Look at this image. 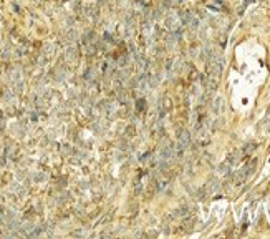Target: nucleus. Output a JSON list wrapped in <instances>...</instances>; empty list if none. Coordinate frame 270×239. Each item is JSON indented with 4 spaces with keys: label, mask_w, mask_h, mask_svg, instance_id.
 <instances>
[{
    "label": "nucleus",
    "mask_w": 270,
    "mask_h": 239,
    "mask_svg": "<svg viewBox=\"0 0 270 239\" xmlns=\"http://www.w3.org/2000/svg\"><path fill=\"white\" fill-rule=\"evenodd\" d=\"M255 166H257V160H250L249 163L245 164L244 168H242L240 171H239L237 175H235V178H234V184H235V186H240L242 183H244L245 179H247V178H249V176L254 173Z\"/></svg>",
    "instance_id": "f257e3e1"
},
{
    "label": "nucleus",
    "mask_w": 270,
    "mask_h": 239,
    "mask_svg": "<svg viewBox=\"0 0 270 239\" xmlns=\"http://www.w3.org/2000/svg\"><path fill=\"white\" fill-rule=\"evenodd\" d=\"M78 60H80V52H78V48H76L75 45H70L65 50V55H63V61L66 65H76L78 63Z\"/></svg>",
    "instance_id": "f03ea898"
},
{
    "label": "nucleus",
    "mask_w": 270,
    "mask_h": 239,
    "mask_svg": "<svg viewBox=\"0 0 270 239\" xmlns=\"http://www.w3.org/2000/svg\"><path fill=\"white\" fill-rule=\"evenodd\" d=\"M171 183V178L167 173H164V169H161L159 173L156 175V178H154V186H156V191H164V189L169 186Z\"/></svg>",
    "instance_id": "7ed1b4c3"
},
{
    "label": "nucleus",
    "mask_w": 270,
    "mask_h": 239,
    "mask_svg": "<svg viewBox=\"0 0 270 239\" xmlns=\"http://www.w3.org/2000/svg\"><path fill=\"white\" fill-rule=\"evenodd\" d=\"M176 145L181 146L182 150H187V148L191 146V133H189L187 130H181V131L178 133V141H176Z\"/></svg>",
    "instance_id": "20e7f679"
},
{
    "label": "nucleus",
    "mask_w": 270,
    "mask_h": 239,
    "mask_svg": "<svg viewBox=\"0 0 270 239\" xmlns=\"http://www.w3.org/2000/svg\"><path fill=\"white\" fill-rule=\"evenodd\" d=\"M157 106H159V108H157V110H159V118L163 120V118H164V115H166L167 111H169V108H171V100H169L167 97H163Z\"/></svg>",
    "instance_id": "39448f33"
},
{
    "label": "nucleus",
    "mask_w": 270,
    "mask_h": 239,
    "mask_svg": "<svg viewBox=\"0 0 270 239\" xmlns=\"http://www.w3.org/2000/svg\"><path fill=\"white\" fill-rule=\"evenodd\" d=\"M65 61L63 63H60L57 68H55V80H58V82H61V80H65V76H66V67H65Z\"/></svg>",
    "instance_id": "423d86ee"
},
{
    "label": "nucleus",
    "mask_w": 270,
    "mask_h": 239,
    "mask_svg": "<svg viewBox=\"0 0 270 239\" xmlns=\"http://www.w3.org/2000/svg\"><path fill=\"white\" fill-rule=\"evenodd\" d=\"M83 13H85L88 18H96V17H98V7L93 5V4H90V5H86V7H85Z\"/></svg>",
    "instance_id": "0eeeda50"
},
{
    "label": "nucleus",
    "mask_w": 270,
    "mask_h": 239,
    "mask_svg": "<svg viewBox=\"0 0 270 239\" xmlns=\"http://www.w3.org/2000/svg\"><path fill=\"white\" fill-rule=\"evenodd\" d=\"M230 168H232L230 163H222V164L219 166V173H220L222 176H229V175H230Z\"/></svg>",
    "instance_id": "6e6552de"
},
{
    "label": "nucleus",
    "mask_w": 270,
    "mask_h": 239,
    "mask_svg": "<svg viewBox=\"0 0 270 239\" xmlns=\"http://www.w3.org/2000/svg\"><path fill=\"white\" fill-rule=\"evenodd\" d=\"M10 55H12V48H10V45L5 43V45L2 46V53H0V57H2V60H8Z\"/></svg>",
    "instance_id": "1a4fd4ad"
},
{
    "label": "nucleus",
    "mask_w": 270,
    "mask_h": 239,
    "mask_svg": "<svg viewBox=\"0 0 270 239\" xmlns=\"http://www.w3.org/2000/svg\"><path fill=\"white\" fill-rule=\"evenodd\" d=\"M53 52H55V46L50 45V43H46V45L43 46V55H45L46 58H50L51 55H53Z\"/></svg>",
    "instance_id": "9d476101"
},
{
    "label": "nucleus",
    "mask_w": 270,
    "mask_h": 239,
    "mask_svg": "<svg viewBox=\"0 0 270 239\" xmlns=\"http://www.w3.org/2000/svg\"><path fill=\"white\" fill-rule=\"evenodd\" d=\"M222 105H224V100L222 98H216V101H214V111L220 113L222 111Z\"/></svg>",
    "instance_id": "9b49d317"
},
{
    "label": "nucleus",
    "mask_w": 270,
    "mask_h": 239,
    "mask_svg": "<svg viewBox=\"0 0 270 239\" xmlns=\"http://www.w3.org/2000/svg\"><path fill=\"white\" fill-rule=\"evenodd\" d=\"M85 78H86V82H95V71H93V68H88L86 70V73H85Z\"/></svg>",
    "instance_id": "f8f14e48"
},
{
    "label": "nucleus",
    "mask_w": 270,
    "mask_h": 239,
    "mask_svg": "<svg viewBox=\"0 0 270 239\" xmlns=\"http://www.w3.org/2000/svg\"><path fill=\"white\" fill-rule=\"evenodd\" d=\"M146 108V100H138L136 101V110L138 111H144Z\"/></svg>",
    "instance_id": "ddd939ff"
},
{
    "label": "nucleus",
    "mask_w": 270,
    "mask_h": 239,
    "mask_svg": "<svg viewBox=\"0 0 270 239\" xmlns=\"http://www.w3.org/2000/svg\"><path fill=\"white\" fill-rule=\"evenodd\" d=\"M110 218H111V213H108V214H106V216H104L103 219H100V223H98V224H104V223H106Z\"/></svg>",
    "instance_id": "4468645a"
},
{
    "label": "nucleus",
    "mask_w": 270,
    "mask_h": 239,
    "mask_svg": "<svg viewBox=\"0 0 270 239\" xmlns=\"http://www.w3.org/2000/svg\"><path fill=\"white\" fill-rule=\"evenodd\" d=\"M4 126H5V120H4V115L0 113V130H4Z\"/></svg>",
    "instance_id": "2eb2a0df"
}]
</instances>
